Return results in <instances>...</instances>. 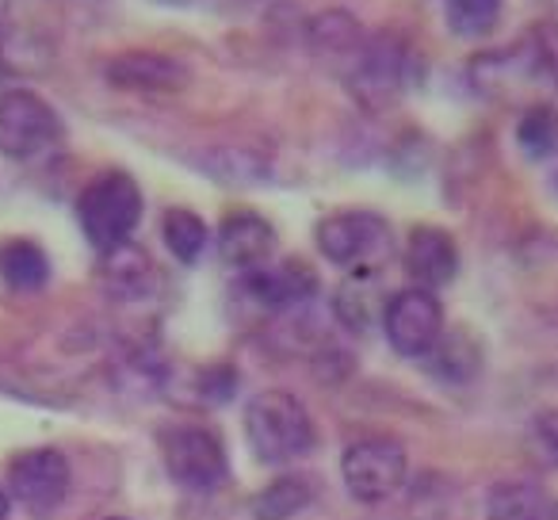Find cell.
<instances>
[{"instance_id": "cell-11", "label": "cell", "mask_w": 558, "mask_h": 520, "mask_svg": "<svg viewBox=\"0 0 558 520\" xmlns=\"http://www.w3.org/2000/svg\"><path fill=\"white\" fill-rule=\"evenodd\" d=\"M245 295L260 303L264 311H295V306L311 303L318 291V276L306 261H268V265L253 268L241 280Z\"/></svg>"}, {"instance_id": "cell-4", "label": "cell", "mask_w": 558, "mask_h": 520, "mask_svg": "<svg viewBox=\"0 0 558 520\" xmlns=\"http://www.w3.org/2000/svg\"><path fill=\"white\" fill-rule=\"evenodd\" d=\"M471 81L482 96L489 100H520L524 93L532 88L547 85V88H558L555 85V62H550V47H505V50H494V55H482L471 62Z\"/></svg>"}, {"instance_id": "cell-5", "label": "cell", "mask_w": 558, "mask_h": 520, "mask_svg": "<svg viewBox=\"0 0 558 520\" xmlns=\"http://www.w3.org/2000/svg\"><path fill=\"white\" fill-rule=\"evenodd\" d=\"M62 138L58 111L32 88H9L0 93V154L12 161L47 154Z\"/></svg>"}, {"instance_id": "cell-25", "label": "cell", "mask_w": 558, "mask_h": 520, "mask_svg": "<svg viewBox=\"0 0 558 520\" xmlns=\"http://www.w3.org/2000/svg\"><path fill=\"white\" fill-rule=\"evenodd\" d=\"M9 43V0H0V50Z\"/></svg>"}, {"instance_id": "cell-21", "label": "cell", "mask_w": 558, "mask_h": 520, "mask_svg": "<svg viewBox=\"0 0 558 520\" xmlns=\"http://www.w3.org/2000/svg\"><path fill=\"white\" fill-rule=\"evenodd\" d=\"M517 142L532 161H543L558 149V111L550 104H527L517 123Z\"/></svg>"}, {"instance_id": "cell-30", "label": "cell", "mask_w": 558, "mask_h": 520, "mask_svg": "<svg viewBox=\"0 0 558 520\" xmlns=\"http://www.w3.org/2000/svg\"><path fill=\"white\" fill-rule=\"evenodd\" d=\"M108 520H119V517H108Z\"/></svg>"}, {"instance_id": "cell-8", "label": "cell", "mask_w": 558, "mask_h": 520, "mask_svg": "<svg viewBox=\"0 0 558 520\" xmlns=\"http://www.w3.org/2000/svg\"><path fill=\"white\" fill-rule=\"evenodd\" d=\"M405 77H410V47L402 35H367L352 62V93L364 104H387L402 93Z\"/></svg>"}, {"instance_id": "cell-14", "label": "cell", "mask_w": 558, "mask_h": 520, "mask_svg": "<svg viewBox=\"0 0 558 520\" xmlns=\"http://www.w3.org/2000/svg\"><path fill=\"white\" fill-rule=\"evenodd\" d=\"M459 253L456 241L440 226H413L410 238H405V273L421 283L425 291L444 288V283L456 276Z\"/></svg>"}, {"instance_id": "cell-28", "label": "cell", "mask_w": 558, "mask_h": 520, "mask_svg": "<svg viewBox=\"0 0 558 520\" xmlns=\"http://www.w3.org/2000/svg\"><path fill=\"white\" fill-rule=\"evenodd\" d=\"M169 4H184V0H169Z\"/></svg>"}, {"instance_id": "cell-22", "label": "cell", "mask_w": 558, "mask_h": 520, "mask_svg": "<svg viewBox=\"0 0 558 520\" xmlns=\"http://www.w3.org/2000/svg\"><path fill=\"white\" fill-rule=\"evenodd\" d=\"M444 4V20L456 35L463 39H478V35H489L501 20L505 0H440Z\"/></svg>"}, {"instance_id": "cell-18", "label": "cell", "mask_w": 558, "mask_h": 520, "mask_svg": "<svg viewBox=\"0 0 558 520\" xmlns=\"http://www.w3.org/2000/svg\"><path fill=\"white\" fill-rule=\"evenodd\" d=\"M0 276L12 291H39L50 280V261L43 253V245L27 238L4 241L0 245Z\"/></svg>"}, {"instance_id": "cell-16", "label": "cell", "mask_w": 558, "mask_h": 520, "mask_svg": "<svg viewBox=\"0 0 558 520\" xmlns=\"http://www.w3.org/2000/svg\"><path fill=\"white\" fill-rule=\"evenodd\" d=\"M364 39L367 32L360 27V20L341 9L318 12L306 24V43L314 47V55H326V58H356Z\"/></svg>"}, {"instance_id": "cell-20", "label": "cell", "mask_w": 558, "mask_h": 520, "mask_svg": "<svg viewBox=\"0 0 558 520\" xmlns=\"http://www.w3.org/2000/svg\"><path fill=\"white\" fill-rule=\"evenodd\" d=\"M314 489L306 479H295V474H288V479H276L271 486H264L260 494L253 497V517L256 520H291L295 512H303L306 505L314 501Z\"/></svg>"}, {"instance_id": "cell-12", "label": "cell", "mask_w": 558, "mask_h": 520, "mask_svg": "<svg viewBox=\"0 0 558 520\" xmlns=\"http://www.w3.org/2000/svg\"><path fill=\"white\" fill-rule=\"evenodd\" d=\"M108 81L116 88H126V93H180L192 81V70L184 62H177L172 55H157V50H126V55H116L108 62Z\"/></svg>"}, {"instance_id": "cell-17", "label": "cell", "mask_w": 558, "mask_h": 520, "mask_svg": "<svg viewBox=\"0 0 558 520\" xmlns=\"http://www.w3.org/2000/svg\"><path fill=\"white\" fill-rule=\"evenodd\" d=\"M555 505L535 482H501L486 497V520H550Z\"/></svg>"}, {"instance_id": "cell-7", "label": "cell", "mask_w": 558, "mask_h": 520, "mask_svg": "<svg viewBox=\"0 0 558 520\" xmlns=\"http://www.w3.org/2000/svg\"><path fill=\"white\" fill-rule=\"evenodd\" d=\"M383 329L395 352L402 356H428L433 344L444 337V306L433 291L410 288L390 295L387 311H383Z\"/></svg>"}, {"instance_id": "cell-6", "label": "cell", "mask_w": 558, "mask_h": 520, "mask_svg": "<svg viewBox=\"0 0 558 520\" xmlns=\"http://www.w3.org/2000/svg\"><path fill=\"white\" fill-rule=\"evenodd\" d=\"M405 448L387 436H372V440H356L344 451V486L356 501H387L402 489L405 482Z\"/></svg>"}, {"instance_id": "cell-1", "label": "cell", "mask_w": 558, "mask_h": 520, "mask_svg": "<svg viewBox=\"0 0 558 520\" xmlns=\"http://www.w3.org/2000/svg\"><path fill=\"white\" fill-rule=\"evenodd\" d=\"M245 433L260 463H291L314 448V421L291 390H260L245 406Z\"/></svg>"}, {"instance_id": "cell-26", "label": "cell", "mask_w": 558, "mask_h": 520, "mask_svg": "<svg viewBox=\"0 0 558 520\" xmlns=\"http://www.w3.org/2000/svg\"><path fill=\"white\" fill-rule=\"evenodd\" d=\"M9 494H4V489H0V520H4V517H9Z\"/></svg>"}, {"instance_id": "cell-15", "label": "cell", "mask_w": 558, "mask_h": 520, "mask_svg": "<svg viewBox=\"0 0 558 520\" xmlns=\"http://www.w3.org/2000/svg\"><path fill=\"white\" fill-rule=\"evenodd\" d=\"M100 276L104 283H108V291L116 299H142L154 291V261H149L146 249H138L134 241H126V245H116L104 253L100 261Z\"/></svg>"}, {"instance_id": "cell-24", "label": "cell", "mask_w": 558, "mask_h": 520, "mask_svg": "<svg viewBox=\"0 0 558 520\" xmlns=\"http://www.w3.org/2000/svg\"><path fill=\"white\" fill-rule=\"evenodd\" d=\"M539 444L558 459V413H547V418H539Z\"/></svg>"}, {"instance_id": "cell-3", "label": "cell", "mask_w": 558, "mask_h": 520, "mask_svg": "<svg viewBox=\"0 0 558 520\" xmlns=\"http://www.w3.org/2000/svg\"><path fill=\"white\" fill-rule=\"evenodd\" d=\"M77 218H81L85 238L93 241L100 253H108V249H116V245H126L131 233L138 230V218H142V192L131 172L111 169V172H100L96 180H88L77 199Z\"/></svg>"}, {"instance_id": "cell-31", "label": "cell", "mask_w": 558, "mask_h": 520, "mask_svg": "<svg viewBox=\"0 0 558 520\" xmlns=\"http://www.w3.org/2000/svg\"><path fill=\"white\" fill-rule=\"evenodd\" d=\"M555 184H558V180H555Z\"/></svg>"}, {"instance_id": "cell-23", "label": "cell", "mask_w": 558, "mask_h": 520, "mask_svg": "<svg viewBox=\"0 0 558 520\" xmlns=\"http://www.w3.org/2000/svg\"><path fill=\"white\" fill-rule=\"evenodd\" d=\"M433 367L440 379H471L478 372V344H471V337L463 334H451V337H440L433 344Z\"/></svg>"}, {"instance_id": "cell-9", "label": "cell", "mask_w": 558, "mask_h": 520, "mask_svg": "<svg viewBox=\"0 0 558 520\" xmlns=\"http://www.w3.org/2000/svg\"><path fill=\"white\" fill-rule=\"evenodd\" d=\"M165 467L184 489H215L230 474L222 440L207 428L192 425L165 433Z\"/></svg>"}, {"instance_id": "cell-27", "label": "cell", "mask_w": 558, "mask_h": 520, "mask_svg": "<svg viewBox=\"0 0 558 520\" xmlns=\"http://www.w3.org/2000/svg\"><path fill=\"white\" fill-rule=\"evenodd\" d=\"M550 62H555V85H558V50L550 47Z\"/></svg>"}, {"instance_id": "cell-19", "label": "cell", "mask_w": 558, "mask_h": 520, "mask_svg": "<svg viewBox=\"0 0 558 520\" xmlns=\"http://www.w3.org/2000/svg\"><path fill=\"white\" fill-rule=\"evenodd\" d=\"M161 238L165 245H169V253L177 256V261H184V265H195L203 256V249H207V222H203L195 210L187 207H169L161 218Z\"/></svg>"}, {"instance_id": "cell-2", "label": "cell", "mask_w": 558, "mask_h": 520, "mask_svg": "<svg viewBox=\"0 0 558 520\" xmlns=\"http://www.w3.org/2000/svg\"><path fill=\"white\" fill-rule=\"evenodd\" d=\"M318 249L352 276H372L395 256V230L372 210H337L318 222Z\"/></svg>"}, {"instance_id": "cell-10", "label": "cell", "mask_w": 558, "mask_h": 520, "mask_svg": "<svg viewBox=\"0 0 558 520\" xmlns=\"http://www.w3.org/2000/svg\"><path fill=\"white\" fill-rule=\"evenodd\" d=\"M9 489L16 501H24L35 512L54 509L70 494V459L54 448L24 451L9 471Z\"/></svg>"}, {"instance_id": "cell-29", "label": "cell", "mask_w": 558, "mask_h": 520, "mask_svg": "<svg viewBox=\"0 0 558 520\" xmlns=\"http://www.w3.org/2000/svg\"><path fill=\"white\" fill-rule=\"evenodd\" d=\"M550 520H558V509H555V517H550Z\"/></svg>"}, {"instance_id": "cell-13", "label": "cell", "mask_w": 558, "mask_h": 520, "mask_svg": "<svg viewBox=\"0 0 558 520\" xmlns=\"http://www.w3.org/2000/svg\"><path fill=\"white\" fill-rule=\"evenodd\" d=\"M218 256L238 273H253L276 256V230L268 218L253 215V210H233L218 226Z\"/></svg>"}]
</instances>
